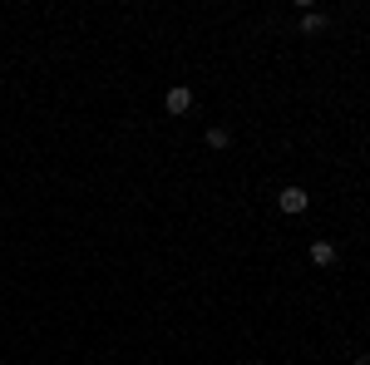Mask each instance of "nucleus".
I'll use <instances>...</instances> for the list:
<instances>
[{"instance_id": "obj_1", "label": "nucleus", "mask_w": 370, "mask_h": 365, "mask_svg": "<svg viewBox=\"0 0 370 365\" xmlns=\"http://www.w3.org/2000/svg\"><path fill=\"white\" fill-rule=\"evenodd\" d=\"M277 207L286 212V217H296V212H306V207H311V192H306V187H281V192H277Z\"/></svg>"}, {"instance_id": "obj_2", "label": "nucleus", "mask_w": 370, "mask_h": 365, "mask_svg": "<svg viewBox=\"0 0 370 365\" xmlns=\"http://www.w3.org/2000/svg\"><path fill=\"white\" fill-rule=\"evenodd\" d=\"M311 262H316V267H336V242L316 237V242H311Z\"/></svg>"}, {"instance_id": "obj_3", "label": "nucleus", "mask_w": 370, "mask_h": 365, "mask_svg": "<svg viewBox=\"0 0 370 365\" xmlns=\"http://www.w3.org/2000/svg\"><path fill=\"white\" fill-rule=\"evenodd\" d=\"M163 109H168V114H187V109H192V89H183V85H178V89H168Z\"/></svg>"}, {"instance_id": "obj_4", "label": "nucleus", "mask_w": 370, "mask_h": 365, "mask_svg": "<svg viewBox=\"0 0 370 365\" xmlns=\"http://www.w3.org/2000/svg\"><path fill=\"white\" fill-rule=\"evenodd\" d=\"M227 143H232L227 129H207V148H227Z\"/></svg>"}, {"instance_id": "obj_5", "label": "nucleus", "mask_w": 370, "mask_h": 365, "mask_svg": "<svg viewBox=\"0 0 370 365\" xmlns=\"http://www.w3.org/2000/svg\"><path fill=\"white\" fill-rule=\"evenodd\" d=\"M321 25H326V20H321V15H311V10H306V15H301V30H306V35H316V30H321Z\"/></svg>"}, {"instance_id": "obj_6", "label": "nucleus", "mask_w": 370, "mask_h": 365, "mask_svg": "<svg viewBox=\"0 0 370 365\" xmlns=\"http://www.w3.org/2000/svg\"><path fill=\"white\" fill-rule=\"evenodd\" d=\"M356 365H370V356H356Z\"/></svg>"}]
</instances>
